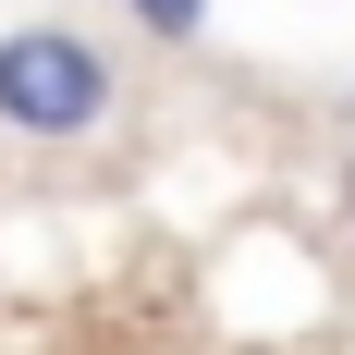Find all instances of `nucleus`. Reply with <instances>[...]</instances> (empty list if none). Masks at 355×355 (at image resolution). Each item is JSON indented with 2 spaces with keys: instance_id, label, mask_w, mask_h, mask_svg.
Here are the masks:
<instances>
[{
  "instance_id": "f257e3e1",
  "label": "nucleus",
  "mask_w": 355,
  "mask_h": 355,
  "mask_svg": "<svg viewBox=\"0 0 355 355\" xmlns=\"http://www.w3.org/2000/svg\"><path fill=\"white\" fill-rule=\"evenodd\" d=\"M110 98H123V62H110L98 25H73V12H25V25H0V135L73 147V135L110 123Z\"/></svg>"
},
{
  "instance_id": "f03ea898",
  "label": "nucleus",
  "mask_w": 355,
  "mask_h": 355,
  "mask_svg": "<svg viewBox=\"0 0 355 355\" xmlns=\"http://www.w3.org/2000/svg\"><path fill=\"white\" fill-rule=\"evenodd\" d=\"M209 12H220V0H123V25H135L147 49H196V37H209Z\"/></svg>"
},
{
  "instance_id": "7ed1b4c3",
  "label": "nucleus",
  "mask_w": 355,
  "mask_h": 355,
  "mask_svg": "<svg viewBox=\"0 0 355 355\" xmlns=\"http://www.w3.org/2000/svg\"><path fill=\"white\" fill-rule=\"evenodd\" d=\"M343 209H355V159H343Z\"/></svg>"
},
{
  "instance_id": "20e7f679",
  "label": "nucleus",
  "mask_w": 355,
  "mask_h": 355,
  "mask_svg": "<svg viewBox=\"0 0 355 355\" xmlns=\"http://www.w3.org/2000/svg\"><path fill=\"white\" fill-rule=\"evenodd\" d=\"M343 123H355V86H343Z\"/></svg>"
}]
</instances>
